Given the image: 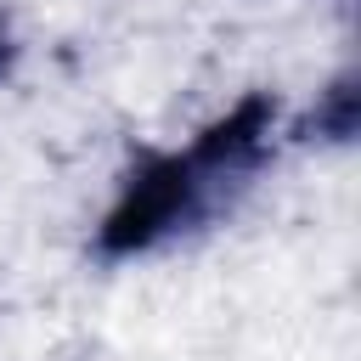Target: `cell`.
Instances as JSON below:
<instances>
[{
	"label": "cell",
	"instance_id": "3957f363",
	"mask_svg": "<svg viewBox=\"0 0 361 361\" xmlns=\"http://www.w3.org/2000/svg\"><path fill=\"white\" fill-rule=\"evenodd\" d=\"M11 56H17V39H11V23H6V11H0V73L11 68Z\"/></svg>",
	"mask_w": 361,
	"mask_h": 361
},
{
	"label": "cell",
	"instance_id": "7a4b0ae2",
	"mask_svg": "<svg viewBox=\"0 0 361 361\" xmlns=\"http://www.w3.org/2000/svg\"><path fill=\"white\" fill-rule=\"evenodd\" d=\"M293 135H316V141L344 147L355 135V73H338L327 90H316V107H310V118Z\"/></svg>",
	"mask_w": 361,
	"mask_h": 361
},
{
	"label": "cell",
	"instance_id": "6da1fadb",
	"mask_svg": "<svg viewBox=\"0 0 361 361\" xmlns=\"http://www.w3.org/2000/svg\"><path fill=\"white\" fill-rule=\"evenodd\" d=\"M282 135V102L271 90H243L226 113L197 124L180 147L135 152L118 175L113 203L96 220V259H141L158 254L192 231H203L214 214H226L254 175L271 164Z\"/></svg>",
	"mask_w": 361,
	"mask_h": 361
}]
</instances>
